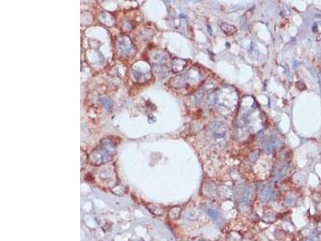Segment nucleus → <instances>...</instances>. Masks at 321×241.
I'll return each instance as SVG.
<instances>
[{
    "label": "nucleus",
    "mask_w": 321,
    "mask_h": 241,
    "mask_svg": "<svg viewBox=\"0 0 321 241\" xmlns=\"http://www.w3.org/2000/svg\"><path fill=\"white\" fill-rule=\"evenodd\" d=\"M146 208H148V210L151 212L152 214H154L157 216H161L164 214V209L160 207V206L157 205V204H146Z\"/></svg>",
    "instance_id": "f03ea898"
},
{
    "label": "nucleus",
    "mask_w": 321,
    "mask_h": 241,
    "mask_svg": "<svg viewBox=\"0 0 321 241\" xmlns=\"http://www.w3.org/2000/svg\"><path fill=\"white\" fill-rule=\"evenodd\" d=\"M273 197H274V190L269 186V187L265 188L262 191L261 195H260V200L262 203H266V202L271 199Z\"/></svg>",
    "instance_id": "f257e3e1"
},
{
    "label": "nucleus",
    "mask_w": 321,
    "mask_h": 241,
    "mask_svg": "<svg viewBox=\"0 0 321 241\" xmlns=\"http://www.w3.org/2000/svg\"><path fill=\"white\" fill-rule=\"evenodd\" d=\"M200 216H201V212H200V211L193 208V209L188 211V212L185 213V217L188 220H189V221H194V220L198 219Z\"/></svg>",
    "instance_id": "7ed1b4c3"
},
{
    "label": "nucleus",
    "mask_w": 321,
    "mask_h": 241,
    "mask_svg": "<svg viewBox=\"0 0 321 241\" xmlns=\"http://www.w3.org/2000/svg\"><path fill=\"white\" fill-rule=\"evenodd\" d=\"M181 213V208L180 207H173L169 211V217L172 220H177L180 218Z\"/></svg>",
    "instance_id": "20e7f679"
},
{
    "label": "nucleus",
    "mask_w": 321,
    "mask_h": 241,
    "mask_svg": "<svg viewBox=\"0 0 321 241\" xmlns=\"http://www.w3.org/2000/svg\"><path fill=\"white\" fill-rule=\"evenodd\" d=\"M253 195V189L251 187L248 188L247 190L245 191V193L242 196V202L243 204H248L249 202L251 200Z\"/></svg>",
    "instance_id": "39448f33"
},
{
    "label": "nucleus",
    "mask_w": 321,
    "mask_h": 241,
    "mask_svg": "<svg viewBox=\"0 0 321 241\" xmlns=\"http://www.w3.org/2000/svg\"><path fill=\"white\" fill-rule=\"evenodd\" d=\"M206 213H207V215L210 216V217L212 218L213 219H217L219 216L218 212L215 211V209H212V208H208L206 211Z\"/></svg>",
    "instance_id": "0eeeda50"
},
{
    "label": "nucleus",
    "mask_w": 321,
    "mask_h": 241,
    "mask_svg": "<svg viewBox=\"0 0 321 241\" xmlns=\"http://www.w3.org/2000/svg\"><path fill=\"white\" fill-rule=\"evenodd\" d=\"M294 202H295V197L289 195L287 197V199H286L285 203L288 206H292V204H294Z\"/></svg>",
    "instance_id": "6e6552de"
},
{
    "label": "nucleus",
    "mask_w": 321,
    "mask_h": 241,
    "mask_svg": "<svg viewBox=\"0 0 321 241\" xmlns=\"http://www.w3.org/2000/svg\"><path fill=\"white\" fill-rule=\"evenodd\" d=\"M305 241H321V240L319 237H316V236H315V237L308 238V239H306Z\"/></svg>",
    "instance_id": "1a4fd4ad"
},
{
    "label": "nucleus",
    "mask_w": 321,
    "mask_h": 241,
    "mask_svg": "<svg viewBox=\"0 0 321 241\" xmlns=\"http://www.w3.org/2000/svg\"><path fill=\"white\" fill-rule=\"evenodd\" d=\"M227 241H242V236L236 231H233L229 234Z\"/></svg>",
    "instance_id": "423d86ee"
}]
</instances>
